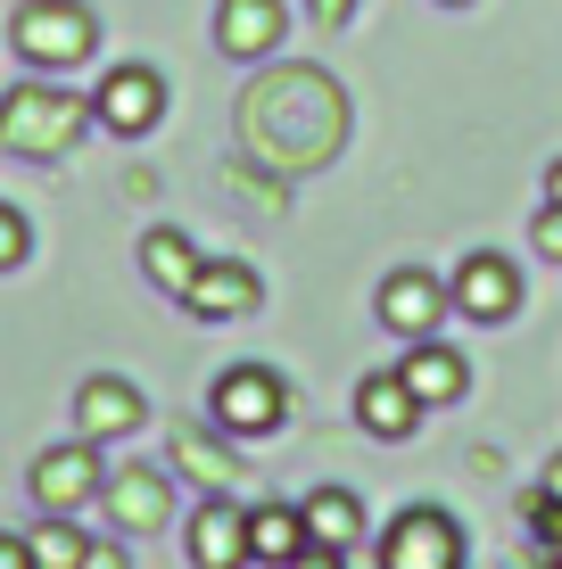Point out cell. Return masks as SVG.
I'll return each mask as SVG.
<instances>
[{"instance_id":"obj_1","label":"cell","mask_w":562,"mask_h":569,"mask_svg":"<svg viewBox=\"0 0 562 569\" xmlns=\"http://www.w3.org/2000/svg\"><path fill=\"white\" fill-rule=\"evenodd\" d=\"M240 132H248V149H257L265 166L315 173V166H332L339 141H347V100H339L332 74H315V67H274L265 83H248Z\"/></svg>"},{"instance_id":"obj_2","label":"cell","mask_w":562,"mask_h":569,"mask_svg":"<svg viewBox=\"0 0 562 569\" xmlns=\"http://www.w3.org/2000/svg\"><path fill=\"white\" fill-rule=\"evenodd\" d=\"M83 124H91V100L58 83H17L0 100V149L9 157H67Z\"/></svg>"},{"instance_id":"obj_3","label":"cell","mask_w":562,"mask_h":569,"mask_svg":"<svg viewBox=\"0 0 562 569\" xmlns=\"http://www.w3.org/2000/svg\"><path fill=\"white\" fill-rule=\"evenodd\" d=\"M9 42H17L26 67L58 74V67H83V58L100 50V17H91L83 0H26L17 26H9Z\"/></svg>"},{"instance_id":"obj_4","label":"cell","mask_w":562,"mask_h":569,"mask_svg":"<svg viewBox=\"0 0 562 569\" xmlns=\"http://www.w3.org/2000/svg\"><path fill=\"white\" fill-rule=\"evenodd\" d=\"M207 421L224 429V438H274V429L289 421V388L282 371L265 363H231L216 380V397H207Z\"/></svg>"},{"instance_id":"obj_5","label":"cell","mask_w":562,"mask_h":569,"mask_svg":"<svg viewBox=\"0 0 562 569\" xmlns=\"http://www.w3.org/2000/svg\"><path fill=\"white\" fill-rule=\"evenodd\" d=\"M381 569H463V520L438 503H414L381 528Z\"/></svg>"},{"instance_id":"obj_6","label":"cell","mask_w":562,"mask_h":569,"mask_svg":"<svg viewBox=\"0 0 562 569\" xmlns=\"http://www.w3.org/2000/svg\"><path fill=\"white\" fill-rule=\"evenodd\" d=\"M91 124H108L116 141H141L166 124V74L158 67H108L91 91Z\"/></svg>"},{"instance_id":"obj_7","label":"cell","mask_w":562,"mask_h":569,"mask_svg":"<svg viewBox=\"0 0 562 569\" xmlns=\"http://www.w3.org/2000/svg\"><path fill=\"white\" fill-rule=\"evenodd\" d=\"M166 455H174V470H183L190 487H207V496H240V487H248V462L231 455V438L216 421H174Z\"/></svg>"},{"instance_id":"obj_8","label":"cell","mask_w":562,"mask_h":569,"mask_svg":"<svg viewBox=\"0 0 562 569\" xmlns=\"http://www.w3.org/2000/svg\"><path fill=\"white\" fill-rule=\"evenodd\" d=\"M100 487H108V470H100V446H91V438L33 455V503H42V512H83Z\"/></svg>"},{"instance_id":"obj_9","label":"cell","mask_w":562,"mask_h":569,"mask_svg":"<svg viewBox=\"0 0 562 569\" xmlns=\"http://www.w3.org/2000/svg\"><path fill=\"white\" fill-rule=\"evenodd\" d=\"M381 322L397 330V339H431L438 322H447V306H455V289L438 281V272H422V264H405V272H390L381 281Z\"/></svg>"},{"instance_id":"obj_10","label":"cell","mask_w":562,"mask_h":569,"mask_svg":"<svg viewBox=\"0 0 562 569\" xmlns=\"http://www.w3.org/2000/svg\"><path fill=\"white\" fill-rule=\"evenodd\" d=\"M100 503L116 520V537H158V528L174 520V487H166V470H149V462L116 470V479L100 487Z\"/></svg>"},{"instance_id":"obj_11","label":"cell","mask_w":562,"mask_h":569,"mask_svg":"<svg viewBox=\"0 0 562 569\" xmlns=\"http://www.w3.org/2000/svg\"><path fill=\"white\" fill-rule=\"evenodd\" d=\"M447 289H455V313H472V322H513V313H521V272L496 257V248L463 257Z\"/></svg>"},{"instance_id":"obj_12","label":"cell","mask_w":562,"mask_h":569,"mask_svg":"<svg viewBox=\"0 0 562 569\" xmlns=\"http://www.w3.org/2000/svg\"><path fill=\"white\" fill-rule=\"evenodd\" d=\"M141 421H149L141 388H132V380H116V371H91V380L75 388V429H83L91 446H108V438H132Z\"/></svg>"},{"instance_id":"obj_13","label":"cell","mask_w":562,"mask_h":569,"mask_svg":"<svg viewBox=\"0 0 562 569\" xmlns=\"http://www.w3.org/2000/svg\"><path fill=\"white\" fill-rule=\"evenodd\" d=\"M282 33H289L282 0H216V50L240 58V67H248V58H274Z\"/></svg>"},{"instance_id":"obj_14","label":"cell","mask_w":562,"mask_h":569,"mask_svg":"<svg viewBox=\"0 0 562 569\" xmlns=\"http://www.w3.org/2000/svg\"><path fill=\"white\" fill-rule=\"evenodd\" d=\"M190 569H248V512L231 496H207L190 512Z\"/></svg>"},{"instance_id":"obj_15","label":"cell","mask_w":562,"mask_h":569,"mask_svg":"<svg viewBox=\"0 0 562 569\" xmlns=\"http://www.w3.org/2000/svg\"><path fill=\"white\" fill-rule=\"evenodd\" d=\"M257 272L248 264H199V281L183 289V306L199 313V322H240V313H257Z\"/></svg>"},{"instance_id":"obj_16","label":"cell","mask_w":562,"mask_h":569,"mask_svg":"<svg viewBox=\"0 0 562 569\" xmlns=\"http://www.w3.org/2000/svg\"><path fill=\"white\" fill-rule=\"evenodd\" d=\"M397 380L414 388V405L431 413V405H455L463 388H472V363H463L455 347H431V339H414V356L397 363Z\"/></svg>"},{"instance_id":"obj_17","label":"cell","mask_w":562,"mask_h":569,"mask_svg":"<svg viewBox=\"0 0 562 569\" xmlns=\"http://www.w3.org/2000/svg\"><path fill=\"white\" fill-rule=\"evenodd\" d=\"M356 421H364V438H414L422 405H414V388H405L397 371H373V380L356 388Z\"/></svg>"},{"instance_id":"obj_18","label":"cell","mask_w":562,"mask_h":569,"mask_svg":"<svg viewBox=\"0 0 562 569\" xmlns=\"http://www.w3.org/2000/svg\"><path fill=\"white\" fill-rule=\"evenodd\" d=\"M298 520H306V545H332V553H356V537H364V503L347 487H315L298 503Z\"/></svg>"},{"instance_id":"obj_19","label":"cell","mask_w":562,"mask_h":569,"mask_svg":"<svg viewBox=\"0 0 562 569\" xmlns=\"http://www.w3.org/2000/svg\"><path fill=\"white\" fill-rule=\"evenodd\" d=\"M199 264H207V257H199V248H190L174 223H149V231H141V272L166 289V298H183V289L199 281Z\"/></svg>"},{"instance_id":"obj_20","label":"cell","mask_w":562,"mask_h":569,"mask_svg":"<svg viewBox=\"0 0 562 569\" xmlns=\"http://www.w3.org/2000/svg\"><path fill=\"white\" fill-rule=\"evenodd\" d=\"M298 553H306V520H298V503H257V512H248V561L289 569Z\"/></svg>"},{"instance_id":"obj_21","label":"cell","mask_w":562,"mask_h":569,"mask_svg":"<svg viewBox=\"0 0 562 569\" xmlns=\"http://www.w3.org/2000/svg\"><path fill=\"white\" fill-rule=\"evenodd\" d=\"M33 561H42V569H75V561H83V528H75V512H42V528H33Z\"/></svg>"},{"instance_id":"obj_22","label":"cell","mask_w":562,"mask_h":569,"mask_svg":"<svg viewBox=\"0 0 562 569\" xmlns=\"http://www.w3.org/2000/svg\"><path fill=\"white\" fill-rule=\"evenodd\" d=\"M26 257H33V231H26V214H17V207H0V272H17Z\"/></svg>"},{"instance_id":"obj_23","label":"cell","mask_w":562,"mask_h":569,"mask_svg":"<svg viewBox=\"0 0 562 569\" xmlns=\"http://www.w3.org/2000/svg\"><path fill=\"white\" fill-rule=\"evenodd\" d=\"M530 528H538V553L562 561V503L554 496H530Z\"/></svg>"},{"instance_id":"obj_24","label":"cell","mask_w":562,"mask_h":569,"mask_svg":"<svg viewBox=\"0 0 562 569\" xmlns=\"http://www.w3.org/2000/svg\"><path fill=\"white\" fill-rule=\"evenodd\" d=\"M538 257H554V264H562V207L538 214Z\"/></svg>"},{"instance_id":"obj_25","label":"cell","mask_w":562,"mask_h":569,"mask_svg":"<svg viewBox=\"0 0 562 569\" xmlns=\"http://www.w3.org/2000/svg\"><path fill=\"white\" fill-rule=\"evenodd\" d=\"M306 17H315V26H347V17H356V0H306Z\"/></svg>"},{"instance_id":"obj_26","label":"cell","mask_w":562,"mask_h":569,"mask_svg":"<svg viewBox=\"0 0 562 569\" xmlns=\"http://www.w3.org/2000/svg\"><path fill=\"white\" fill-rule=\"evenodd\" d=\"M0 569H42V561H33L26 537H0Z\"/></svg>"},{"instance_id":"obj_27","label":"cell","mask_w":562,"mask_h":569,"mask_svg":"<svg viewBox=\"0 0 562 569\" xmlns=\"http://www.w3.org/2000/svg\"><path fill=\"white\" fill-rule=\"evenodd\" d=\"M289 569H347V553H332V545H306V553L289 561Z\"/></svg>"},{"instance_id":"obj_28","label":"cell","mask_w":562,"mask_h":569,"mask_svg":"<svg viewBox=\"0 0 562 569\" xmlns=\"http://www.w3.org/2000/svg\"><path fill=\"white\" fill-rule=\"evenodd\" d=\"M75 569H132V561L116 553V545H83V561H75Z\"/></svg>"},{"instance_id":"obj_29","label":"cell","mask_w":562,"mask_h":569,"mask_svg":"<svg viewBox=\"0 0 562 569\" xmlns=\"http://www.w3.org/2000/svg\"><path fill=\"white\" fill-rule=\"evenodd\" d=\"M538 496H554V503H562V455L546 462V479H538Z\"/></svg>"},{"instance_id":"obj_30","label":"cell","mask_w":562,"mask_h":569,"mask_svg":"<svg viewBox=\"0 0 562 569\" xmlns=\"http://www.w3.org/2000/svg\"><path fill=\"white\" fill-rule=\"evenodd\" d=\"M546 207H562V157L546 166Z\"/></svg>"},{"instance_id":"obj_31","label":"cell","mask_w":562,"mask_h":569,"mask_svg":"<svg viewBox=\"0 0 562 569\" xmlns=\"http://www.w3.org/2000/svg\"><path fill=\"white\" fill-rule=\"evenodd\" d=\"M530 569H562V561H554V553H538V561H530Z\"/></svg>"},{"instance_id":"obj_32","label":"cell","mask_w":562,"mask_h":569,"mask_svg":"<svg viewBox=\"0 0 562 569\" xmlns=\"http://www.w3.org/2000/svg\"><path fill=\"white\" fill-rule=\"evenodd\" d=\"M438 9H463V0H438Z\"/></svg>"}]
</instances>
